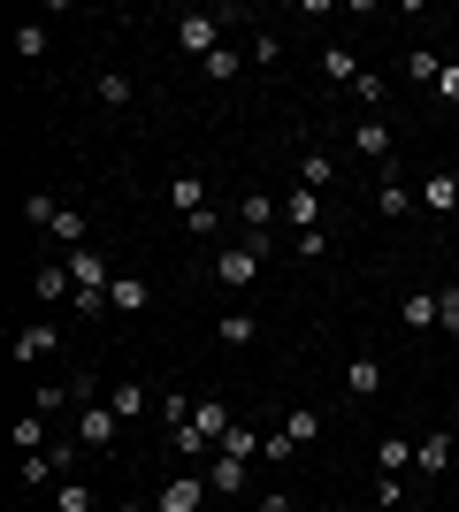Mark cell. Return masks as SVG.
I'll list each match as a JSON object with an SVG mask.
<instances>
[{
  "label": "cell",
  "instance_id": "52a82bcc",
  "mask_svg": "<svg viewBox=\"0 0 459 512\" xmlns=\"http://www.w3.org/2000/svg\"><path fill=\"white\" fill-rule=\"evenodd\" d=\"M69 276H77V291H108L123 268H115L108 253H92V245H85V253H69Z\"/></svg>",
  "mask_w": 459,
  "mask_h": 512
},
{
  "label": "cell",
  "instance_id": "74e56055",
  "mask_svg": "<svg viewBox=\"0 0 459 512\" xmlns=\"http://www.w3.org/2000/svg\"><path fill=\"white\" fill-rule=\"evenodd\" d=\"M375 497H383V512L406 505V474H375Z\"/></svg>",
  "mask_w": 459,
  "mask_h": 512
},
{
  "label": "cell",
  "instance_id": "30bf717a",
  "mask_svg": "<svg viewBox=\"0 0 459 512\" xmlns=\"http://www.w3.org/2000/svg\"><path fill=\"white\" fill-rule=\"evenodd\" d=\"M245 467H253V459L215 451V459H207V490H215V497H238V490H245Z\"/></svg>",
  "mask_w": 459,
  "mask_h": 512
},
{
  "label": "cell",
  "instance_id": "8fae6325",
  "mask_svg": "<svg viewBox=\"0 0 459 512\" xmlns=\"http://www.w3.org/2000/svg\"><path fill=\"white\" fill-rule=\"evenodd\" d=\"M69 291H77V276H69V260H46L39 276H31V299H39V306H62Z\"/></svg>",
  "mask_w": 459,
  "mask_h": 512
},
{
  "label": "cell",
  "instance_id": "44dd1931",
  "mask_svg": "<svg viewBox=\"0 0 459 512\" xmlns=\"http://www.w3.org/2000/svg\"><path fill=\"white\" fill-rule=\"evenodd\" d=\"M398 321H406V329H437V291H406Z\"/></svg>",
  "mask_w": 459,
  "mask_h": 512
},
{
  "label": "cell",
  "instance_id": "d4e9b609",
  "mask_svg": "<svg viewBox=\"0 0 459 512\" xmlns=\"http://www.w3.org/2000/svg\"><path fill=\"white\" fill-rule=\"evenodd\" d=\"M245 62H253V69H276V62H284V39H276V31H253V39H245Z\"/></svg>",
  "mask_w": 459,
  "mask_h": 512
},
{
  "label": "cell",
  "instance_id": "4fadbf2b",
  "mask_svg": "<svg viewBox=\"0 0 459 512\" xmlns=\"http://www.w3.org/2000/svg\"><path fill=\"white\" fill-rule=\"evenodd\" d=\"M352 153H368V161L391 169V130H383V115H360V123H352Z\"/></svg>",
  "mask_w": 459,
  "mask_h": 512
},
{
  "label": "cell",
  "instance_id": "603a6c76",
  "mask_svg": "<svg viewBox=\"0 0 459 512\" xmlns=\"http://www.w3.org/2000/svg\"><path fill=\"white\" fill-rule=\"evenodd\" d=\"M375 207H383V214L398 222V214H421V199H414V184H398V176H383V199H375Z\"/></svg>",
  "mask_w": 459,
  "mask_h": 512
},
{
  "label": "cell",
  "instance_id": "277c9868",
  "mask_svg": "<svg viewBox=\"0 0 459 512\" xmlns=\"http://www.w3.org/2000/svg\"><path fill=\"white\" fill-rule=\"evenodd\" d=\"M276 214H284V199H268V192H245V199H238V230H245V245H268Z\"/></svg>",
  "mask_w": 459,
  "mask_h": 512
},
{
  "label": "cell",
  "instance_id": "9a60e30c",
  "mask_svg": "<svg viewBox=\"0 0 459 512\" xmlns=\"http://www.w3.org/2000/svg\"><path fill=\"white\" fill-rule=\"evenodd\" d=\"M253 337H261V321L245 314V306H230V314L215 321V344H230V352H245V344H253Z\"/></svg>",
  "mask_w": 459,
  "mask_h": 512
},
{
  "label": "cell",
  "instance_id": "2e32d148",
  "mask_svg": "<svg viewBox=\"0 0 459 512\" xmlns=\"http://www.w3.org/2000/svg\"><path fill=\"white\" fill-rule=\"evenodd\" d=\"M345 390H352V398H375V390H383V360H375V352H352Z\"/></svg>",
  "mask_w": 459,
  "mask_h": 512
},
{
  "label": "cell",
  "instance_id": "f35d334b",
  "mask_svg": "<svg viewBox=\"0 0 459 512\" xmlns=\"http://www.w3.org/2000/svg\"><path fill=\"white\" fill-rule=\"evenodd\" d=\"M77 314H85V321H108L115 306H108V291H77Z\"/></svg>",
  "mask_w": 459,
  "mask_h": 512
},
{
  "label": "cell",
  "instance_id": "4316f807",
  "mask_svg": "<svg viewBox=\"0 0 459 512\" xmlns=\"http://www.w3.org/2000/svg\"><path fill=\"white\" fill-rule=\"evenodd\" d=\"M153 413H161V428L176 436V428L192 421V390H161V406H153Z\"/></svg>",
  "mask_w": 459,
  "mask_h": 512
},
{
  "label": "cell",
  "instance_id": "cb8c5ba5",
  "mask_svg": "<svg viewBox=\"0 0 459 512\" xmlns=\"http://www.w3.org/2000/svg\"><path fill=\"white\" fill-rule=\"evenodd\" d=\"M54 451H23V490H54Z\"/></svg>",
  "mask_w": 459,
  "mask_h": 512
},
{
  "label": "cell",
  "instance_id": "d590c367",
  "mask_svg": "<svg viewBox=\"0 0 459 512\" xmlns=\"http://www.w3.org/2000/svg\"><path fill=\"white\" fill-rule=\"evenodd\" d=\"M54 512H92V490L85 482H62V490H54Z\"/></svg>",
  "mask_w": 459,
  "mask_h": 512
},
{
  "label": "cell",
  "instance_id": "e575fe53",
  "mask_svg": "<svg viewBox=\"0 0 459 512\" xmlns=\"http://www.w3.org/2000/svg\"><path fill=\"white\" fill-rule=\"evenodd\" d=\"M16 451H46V413H23L16 421Z\"/></svg>",
  "mask_w": 459,
  "mask_h": 512
},
{
  "label": "cell",
  "instance_id": "484cf974",
  "mask_svg": "<svg viewBox=\"0 0 459 512\" xmlns=\"http://www.w3.org/2000/svg\"><path fill=\"white\" fill-rule=\"evenodd\" d=\"M299 184H306V192H329V184H337V161H329V153H306V161H299Z\"/></svg>",
  "mask_w": 459,
  "mask_h": 512
},
{
  "label": "cell",
  "instance_id": "f1b7e54d",
  "mask_svg": "<svg viewBox=\"0 0 459 512\" xmlns=\"http://www.w3.org/2000/svg\"><path fill=\"white\" fill-rule=\"evenodd\" d=\"M54 214H62V199H54V192H31V199H23V222H31V230H54Z\"/></svg>",
  "mask_w": 459,
  "mask_h": 512
},
{
  "label": "cell",
  "instance_id": "ffe728a7",
  "mask_svg": "<svg viewBox=\"0 0 459 512\" xmlns=\"http://www.w3.org/2000/svg\"><path fill=\"white\" fill-rule=\"evenodd\" d=\"M284 222H299V230H322V192H306V184H299V192L284 199Z\"/></svg>",
  "mask_w": 459,
  "mask_h": 512
},
{
  "label": "cell",
  "instance_id": "5b68a950",
  "mask_svg": "<svg viewBox=\"0 0 459 512\" xmlns=\"http://www.w3.org/2000/svg\"><path fill=\"white\" fill-rule=\"evenodd\" d=\"M54 344H62V329H54V321L16 329V367H46V360H54Z\"/></svg>",
  "mask_w": 459,
  "mask_h": 512
},
{
  "label": "cell",
  "instance_id": "6da1fadb",
  "mask_svg": "<svg viewBox=\"0 0 459 512\" xmlns=\"http://www.w3.org/2000/svg\"><path fill=\"white\" fill-rule=\"evenodd\" d=\"M261 260H268V245H222L215 253V283L222 291H253V283H261Z\"/></svg>",
  "mask_w": 459,
  "mask_h": 512
},
{
  "label": "cell",
  "instance_id": "b9f144b4",
  "mask_svg": "<svg viewBox=\"0 0 459 512\" xmlns=\"http://www.w3.org/2000/svg\"><path fill=\"white\" fill-rule=\"evenodd\" d=\"M322 245H329V230H299V237H291V253H299V260H314Z\"/></svg>",
  "mask_w": 459,
  "mask_h": 512
},
{
  "label": "cell",
  "instance_id": "7bdbcfd3",
  "mask_svg": "<svg viewBox=\"0 0 459 512\" xmlns=\"http://www.w3.org/2000/svg\"><path fill=\"white\" fill-rule=\"evenodd\" d=\"M437 100H444V107H459V62H444V77H437Z\"/></svg>",
  "mask_w": 459,
  "mask_h": 512
},
{
  "label": "cell",
  "instance_id": "7c38bea8",
  "mask_svg": "<svg viewBox=\"0 0 459 512\" xmlns=\"http://www.w3.org/2000/svg\"><path fill=\"white\" fill-rule=\"evenodd\" d=\"M444 467H452V436L437 428V436H421V444H414V474H421V482H444Z\"/></svg>",
  "mask_w": 459,
  "mask_h": 512
},
{
  "label": "cell",
  "instance_id": "d6986e66",
  "mask_svg": "<svg viewBox=\"0 0 459 512\" xmlns=\"http://www.w3.org/2000/svg\"><path fill=\"white\" fill-rule=\"evenodd\" d=\"M85 237H92L85 207H62V214H54V245H69V253H85Z\"/></svg>",
  "mask_w": 459,
  "mask_h": 512
},
{
  "label": "cell",
  "instance_id": "ba28073f",
  "mask_svg": "<svg viewBox=\"0 0 459 512\" xmlns=\"http://www.w3.org/2000/svg\"><path fill=\"white\" fill-rule=\"evenodd\" d=\"M108 406H115V421L131 428V421H146V413L161 406V390H146V383H115V390H108Z\"/></svg>",
  "mask_w": 459,
  "mask_h": 512
},
{
  "label": "cell",
  "instance_id": "8d00e7d4",
  "mask_svg": "<svg viewBox=\"0 0 459 512\" xmlns=\"http://www.w3.org/2000/svg\"><path fill=\"white\" fill-rule=\"evenodd\" d=\"M437 329H444V337H459V283H452V291H437Z\"/></svg>",
  "mask_w": 459,
  "mask_h": 512
},
{
  "label": "cell",
  "instance_id": "83f0119b",
  "mask_svg": "<svg viewBox=\"0 0 459 512\" xmlns=\"http://www.w3.org/2000/svg\"><path fill=\"white\" fill-rule=\"evenodd\" d=\"M199 69H207L215 85H230V77H238V69H245V54H238V46H215V54H207V62H199Z\"/></svg>",
  "mask_w": 459,
  "mask_h": 512
},
{
  "label": "cell",
  "instance_id": "ac0fdd59",
  "mask_svg": "<svg viewBox=\"0 0 459 512\" xmlns=\"http://www.w3.org/2000/svg\"><path fill=\"white\" fill-rule=\"evenodd\" d=\"M92 100H100V107H131L138 85L123 77V69H100V77H92Z\"/></svg>",
  "mask_w": 459,
  "mask_h": 512
},
{
  "label": "cell",
  "instance_id": "7402d4cb",
  "mask_svg": "<svg viewBox=\"0 0 459 512\" xmlns=\"http://www.w3.org/2000/svg\"><path fill=\"white\" fill-rule=\"evenodd\" d=\"M322 77H329V85H360V62H352V54H345V46H322Z\"/></svg>",
  "mask_w": 459,
  "mask_h": 512
},
{
  "label": "cell",
  "instance_id": "8992f818",
  "mask_svg": "<svg viewBox=\"0 0 459 512\" xmlns=\"http://www.w3.org/2000/svg\"><path fill=\"white\" fill-rule=\"evenodd\" d=\"M199 497H215L199 474H169V482H161V497H153V512H199Z\"/></svg>",
  "mask_w": 459,
  "mask_h": 512
},
{
  "label": "cell",
  "instance_id": "836d02e7",
  "mask_svg": "<svg viewBox=\"0 0 459 512\" xmlns=\"http://www.w3.org/2000/svg\"><path fill=\"white\" fill-rule=\"evenodd\" d=\"M352 100H360V107H368V115H375V107L391 100V85H383V77H375V69H360V85H352Z\"/></svg>",
  "mask_w": 459,
  "mask_h": 512
},
{
  "label": "cell",
  "instance_id": "5bb4252c",
  "mask_svg": "<svg viewBox=\"0 0 459 512\" xmlns=\"http://www.w3.org/2000/svg\"><path fill=\"white\" fill-rule=\"evenodd\" d=\"M108 306H115V314H146V306H153V283L146 276H115L108 283Z\"/></svg>",
  "mask_w": 459,
  "mask_h": 512
},
{
  "label": "cell",
  "instance_id": "4dcf8cb0",
  "mask_svg": "<svg viewBox=\"0 0 459 512\" xmlns=\"http://www.w3.org/2000/svg\"><path fill=\"white\" fill-rule=\"evenodd\" d=\"M375 459H383V474H406V467H414V444H406V436H383Z\"/></svg>",
  "mask_w": 459,
  "mask_h": 512
},
{
  "label": "cell",
  "instance_id": "f546056e",
  "mask_svg": "<svg viewBox=\"0 0 459 512\" xmlns=\"http://www.w3.org/2000/svg\"><path fill=\"white\" fill-rule=\"evenodd\" d=\"M406 77H414V85H437V77H444V62L429 54V46H414V54H406Z\"/></svg>",
  "mask_w": 459,
  "mask_h": 512
},
{
  "label": "cell",
  "instance_id": "3957f363",
  "mask_svg": "<svg viewBox=\"0 0 459 512\" xmlns=\"http://www.w3.org/2000/svg\"><path fill=\"white\" fill-rule=\"evenodd\" d=\"M115 436H123V421H115L108 398H100V406H77V444L85 451H115Z\"/></svg>",
  "mask_w": 459,
  "mask_h": 512
},
{
  "label": "cell",
  "instance_id": "ee69618b",
  "mask_svg": "<svg viewBox=\"0 0 459 512\" xmlns=\"http://www.w3.org/2000/svg\"><path fill=\"white\" fill-rule=\"evenodd\" d=\"M261 512H299V505H291V490H268V497H261Z\"/></svg>",
  "mask_w": 459,
  "mask_h": 512
},
{
  "label": "cell",
  "instance_id": "7a4b0ae2",
  "mask_svg": "<svg viewBox=\"0 0 459 512\" xmlns=\"http://www.w3.org/2000/svg\"><path fill=\"white\" fill-rule=\"evenodd\" d=\"M222 23H230V16H215V8H192V16L176 23V46H184L192 62H207V54L222 46Z\"/></svg>",
  "mask_w": 459,
  "mask_h": 512
},
{
  "label": "cell",
  "instance_id": "1f68e13d",
  "mask_svg": "<svg viewBox=\"0 0 459 512\" xmlns=\"http://www.w3.org/2000/svg\"><path fill=\"white\" fill-rule=\"evenodd\" d=\"M16 54L23 62H46V23H16Z\"/></svg>",
  "mask_w": 459,
  "mask_h": 512
},
{
  "label": "cell",
  "instance_id": "9c48e42d",
  "mask_svg": "<svg viewBox=\"0 0 459 512\" xmlns=\"http://www.w3.org/2000/svg\"><path fill=\"white\" fill-rule=\"evenodd\" d=\"M414 199H421L429 214H452V207H459V176H452V169H429V176L414 184Z\"/></svg>",
  "mask_w": 459,
  "mask_h": 512
},
{
  "label": "cell",
  "instance_id": "e0dca14e",
  "mask_svg": "<svg viewBox=\"0 0 459 512\" xmlns=\"http://www.w3.org/2000/svg\"><path fill=\"white\" fill-rule=\"evenodd\" d=\"M169 207L184 214V222H192V214H207V184H199L192 169H184V176H169Z\"/></svg>",
  "mask_w": 459,
  "mask_h": 512
},
{
  "label": "cell",
  "instance_id": "60d3db41",
  "mask_svg": "<svg viewBox=\"0 0 459 512\" xmlns=\"http://www.w3.org/2000/svg\"><path fill=\"white\" fill-rule=\"evenodd\" d=\"M261 459H276V467H284V459H299V444H291L284 428H276V436H268V444H261Z\"/></svg>",
  "mask_w": 459,
  "mask_h": 512
},
{
  "label": "cell",
  "instance_id": "f6af8a7d",
  "mask_svg": "<svg viewBox=\"0 0 459 512\" xmlns=\"http://www.w3.org/2000/svg\"><path fill=\"white\" fill-rule=\"evenodd\" d=\"M115 512H146V505H115Z\"/></svg>",
  "mask_w": 459,
  "mask_h": 512
},
{
  "label": "cell",
  "instance_id": "ab89813d",
  "mask_svg": "<svg viewBox=\"0 0 459 512\" xmlns=\"http://www.w3.org/2000/svg\"><path fill=\"white\" fill-rule=\"evenodd\" d=\"M222 451H238V459H253V451H261V436H253V428H230V436H222Z\"/></svg>",
  "mask_w": 459,
  "mask_h": 512
},
{
  "label": "cell",
  "instance_id": "d6a6232c",
  "mask_svg": "<svg viewBox=\"0 0 459 512\" xmlns=\"http://www.w3.org/2000/svg\"><path fill=\"white\" fill-rule=\"evenodd\" d=\"M284 436H291V444H314V436H322V413H314V406H299V413L284 421Z\"/></svg>",
  "mask_w": 459,
  "mask_h": 512
}]
</instances>
